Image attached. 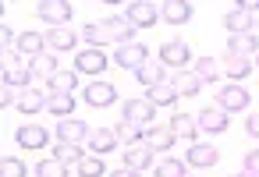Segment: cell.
<instances>
[{"label": "cell", "instance_id": "74e56055", "mask_svg": "<svg viewBox=\"0 0 259 177\" xmlns=\"http://www.w3.org/2000/svg\"><path fill=\"white\" fill-rule=\"evenodd\" d=\"M0 173H4V177H25L29 166H25L18 156H4V159H0Z\"/></svg>", "mask_w": 259, "mask_h": 177}, {"label": "cell", "instance_id": "ba28073f", "mask_svg": "<svg viewBox=\"0 0 259 177\" xmlns=\"http://www.w3.org/2000/svg\"><path fill=\"white\" fill-rule=\"evenodd\" d=\"M15 142L22 145V149H29V152H39V149H47V128L43 124H22L18 131H15Z\"/></svg>", "mask_w": 259, "mask_h": 177}, {"label": "cell", "instance_id": "52a82bcc", "mask_svg": "<svg viewBox=\"0 0 259 177\" xmlns=\"http://www.w3.org/2000/svg\"><path fill=\"white\" fill-rule=\"evenodd\" d=\"M89 135H93V128L78 117H68V121L57 124V138L68 142V145H82V142H89Z\"/></svg>", "mask_w": 259, "mask_h": 177}, {"label": "cell", "instance_id": "9c48e42d", "mask_svg": "<svg viewBox=\"0 0 259 177\" xmlns=\"http://www.w3.org/2000/svg\"><path fill=\"white\" fill-rule=\"evenodd\" d=\"M160 61H163L167 68H181V71H188V61H192V53H188V43H181V39H170V43H163V46H160Z\"/></svg>", "mask_w": 259, "mask_h": 177}, {"label": "cell", "instance_id": "ee69618b", "mask_svg": "<svg viewBox=\"0 0 259 177\" xmlns=\"http://www.w3.org/2000/svg\"><path fill=\"white\" fill-rule=\"evenodd\" d=\"M110 177H142V173H139V170H128V166H121V170H114Z\"/></svg>", "mask_w": 259, "mask_h": 177}, {"label": "cell", "instance_id": "b9f144b4", "mask_svg": "<svg viewBox=\"0 0 259 177\" xmlns=\"http://www.w3.org/2000/svg\"><path fill=\"white\" fill-rule=\"evenodd\" d=\"M0 43H4V46L18 43V39H15V29H11V25H0Z\"/></svg>", "mask_w": 259, "mask_h": 177}, {"label": "cell", "instance_id": "d590c367", "mask_svg": "<svg viewBox=\"0 0 259 177\" xmlns=\"http://www.w3.org/2000/svg\"><path fill=\"white\" fill-rule=\"evenodd\" d=\"M156 177H188L185 173V159H174V156L170 159H160L156 163Z\"/></svg>", "mask_w": 259, "mask_h": 177}, {"label": "cell", "instance_id": "8992f818", "mask_svg": "<svg viewBox=\"0 0 259 177\" xmlns=\"http://www.w3.org/2000/svg\"><path fill=\"white\" fill-rule=\"evenodd\" d=\"M121 113H124V121H128V124H142V128H149V124H153L156 106L142 96V99H128V103L121 106Z\"/></svg>", "mask_w": 259, "mask_h": 177}, {"label": "cell", "instance_id": "44dd1931", "mask_svg": "<svg viewBox=\"0 0 259 177\" xmlns=\"http://www.w3.org/2000/svg\"><path fill=\"white\" fill-rule=\"evenodd\" d=\"M224 29H227L231 36H248V32H252V15H248V11H238V8H231V11L224 15Z\"/></svg>", "mask_w": 259, "mask_h": 177}, {"label": "cell", "instance_id": "30bf717a", "mask_svg": "<svg viewBox=\"0 0 259 177\" xmlns=\"http://www.w3.org/2000/svg\"><path fill=\"white\" fill-rule=\"evenodd\" d=\"M160 18L170 25H188L192 22V4L188 0H163L160 4Z\"/></svg>", "mask_w": 259, "mask_h": 177}, {"label": "cell", "instance_id": "5b68a950", "mask_svg": "<svg viewBox=\"0 0 259 177\" xmlns=\"http://www.w3.org/2000/svg\"><path fill=\"white\" fill-rule=\"evenodd\" d=\"M146 61H149V53H146L142 43H124V46H117V53H114V64L124 68V71H139Z\"/></svg>", "mask_w": 259, "mask_h": 177}, {"label": "cell", "instance_id": "d4e9b609", "mask_svg": "<svg viewBox=\"0 0 259 177\" xmlns=\"http://www.w3.org/2000/svg\"><path fill=\"white\" fill-rule=\"evenodd\" d=\"M15 46H18V53H25V57H32V61H36L39 53H47V39H43L39 32H22Z\"/></svg>", "mask_w": 259, "mask_h": 177}, {"label": "cell", "instance_id": "5bb4252c", "mask_svg": "<svg viewBox=\"0 0 259 177\" xmlns=\"http://www.w3.org/2000/svg\"><path fill=\"white\" fill-rule=\"evenodd\" d=\"M174 131H170V124H149L146 128V145L153 149V152H170V145H174Z\"/></svg>", "mask_w": 259, "mask_h": 177}, {"label": "cell", "instance_id": "2e32d148", "mask_svg": "<svg viewBox=\"0 0 259 177\" xmlns=\"http://www.w3.org/2000/svg\"><path fill=\"white\" fill-rule=\"evenodd\" d=\"M85 103H89V106H114V103H117V89H114L110 82H93V85L85 89Z\"/></svg>", "mask_w": 259, "mask_h": 177}, {"label": "cell", "instance_id": "bcb514c9", "mask_svg": "<svg viewBox=\"0 0 259 177\" xmlns=\"http://www.w3.org/2000/svg\"><path fill=\"white\" fill-rule=\"evenodd\" d=\"M255 68H259V53H255Z\"/></svg>", "mask_w": 259, "mask_h": 177}, {"label": "cell", "instance_id": "4316f807", "mask_svg": "<svg viewBox=\"0 0 259 177\" xmlns=\"http://www.w3.org/2000/svg\"><path fill=\"white\" fill-rule=\"evenodd\" d=\"M227 53H234V57H255L259 53V39L248 32V36H231L227 39Z\"/></svg>", "mask_w": 259, "mask_h": 177}, {"label": "cell", "instance_id": "1f68e13d", "mask_svg": "<svg viewBox=\"0 0 259 177\" xmlns=\"http://www.w3.org/2000/svg\"><path fill=\"white\" fill-rule=\"evenodd\" d=\"M57 71H61V64H57V53H50V50L39 53V57L32 61V75H47V78H54Z\"/></svg>", "mask_w": 259, "mask_h": 177}, {"label": "cell", "instance_id": "603a6c76", "mask_svg": "<svg viewBox=\"0 0 259 177\" xmlns=\"http://www.w3.org/2000/svg\"><path fill=\"white\" fill-rule=\"evenodd\" d=\"M170 85H174V92L178 96H199V89H202V78L188 68V71H178L174 78H170Z\"/></svg>", "mask_w": 259, "mask_h": 177}, {"label": "cell", "instance_id": "7a4b0ae2", "mask_svg": "<svg viewBox=\"0 0 259 177\" xmlns=\"http://www.w3.org/2000/svg\"><path fill=\"white\" fill-rule=\"evenodd\" d=\"M0 75H4V85H11V89H29V82H32V64H22L18 57H4V68H0Z\"/></svg>", "mask_w": 259, "mask_h": 177}, {"label": "cell", "instance_id": "277c9868", "mask_svg": "<svg viewBox=\"0 0 259 177\" xmlns=\"http://www.w3.org/2000/svg\"><path fill=\"white\" fill-rule=\"evenodd\" d=\"M124 15H128V22H132L135 29H149V25L160 22V4H149V0H132V4L124 8Z\"/></svg>", "mask_w": 259, "mask_h": 177}, {"label": "cell", "instance_id": "e575fe53", "mask_svg": "<svg viewBox=\"0 0 259 177\" xmlns=\"http://www.w3.org/2000/svg\"><path fill=\"white\" fill-rule=\"evenodd\" d=\"M75 170H78V177H103V170H107V166H103V156H93V152H89Z\"/></svg>", "mask_w": 259, "mask_h": 177}, {"label": "cell", "instance_id": "9a60e30c", "mask_svg": "<svg viewBox=\"0 0 259 177\" xmlns=\"http://www.w3.org/2000/svg\"><path fill=\"white\" fill-rule=\"evenodd\" d=\"M85 145H89L93 156H107V152L117 149V131H114V128H93V135H89Z\"/></svg>", "mask_w": 259, "mask_h": 177}, {"label": "cell", "instance_id": "ac0fdd59", "mask_svg": "<svg viewBox=\"0 0 259 177\" xmlns=\"http://www.w3.org/2000/svg\"><path fill=\"white\" fill-rule=\"evenodd\" d=\"M217 159H220L217 145H209V142H192L188 145V163L192 166H217Z\"/></svg>", "mask_w": 259, "mask_h": 177}, {"label": "cell", "instance_id": "f546056e", "mask_svg": "<svg viewBox=\"0 0 259 177\" xmlns=\"http://www.w3.org/2000/svg\"><path fill=\"white\" fill-rule=\"evenodd\" d=\"M135 78H139V82H142L146 89H156V85H163V82H167L163 68H160V64H149V61H146V64H142L139 71H135Z\"/></svg>", "mask_w": 259, "mask_h": 177}, {"label": "cell", "instance_id": "f6af8a7d", "mask_svg": "<svg viewBox=\"0 0 259 177\" xmlns=\"http://www.w3.org/2000/svg\"><path fill=\"white\" fill-rule=\"evenodd\" d=\"M234 177H259V173H252V170H238Z\"/></svg>", "mask_w": 259, "mask_h": 177}, {"label": "cell", "instance_id": "d6a6232c", "mask_svg": "<svg viewBox=\"0 0 259 177\" xmlns=\"http://www.w3.org/2000/svg\"><path fill=\"white\" fill-rule=\"evenodd\" d=\"M36 177H68V166H64L61 159L47 156V159H39V163H36Z\"/></svg>", "mask_w": 259, "mask_h": 177}, {"label": "cell", "instance_id": "6da1fadb", "mask_svg": "<svg viewBox=\"0 0 259 177\" xmlns=\"http://www.w3.org/2000/svg\"><path fill=\"white\" fill-rule=\"evenodd\" d=\"M36 15L50 25V29H64L75 15V4H68V0H39L36 4Z\"/></svg>", "mask_w": 259, "mask_h": 177}, {"label": "cell", "instance_id": "4dcf8cb0", "mask_svg": "<svg viewBox=\"0 0 259 177\" xmlns=\"http://www.w3.org/2000/svg\"><path fill=\"white\" fill-rule=\"evenodd\" d=\"M85 156H89V152H82V145H68V142H57V145H54V159H61L64 166H71V163L78 166Z\"/></svg>", "mask_w": 259, "mask_h": 177}, {"label": "cell", "instance_id": "4fadbf2b", "mask_svg": "<svg viewBox=\"0 0 259 177\" xmlns=\"http://www.w3.org/2000/svg\"><path fill=\"white\" fill-rule=\"evenodd\" d=\"M220 68H224V75H227L231 82H241V78H248V75L255 71V61H252V57H234V53H224Z\"/></svg>", "mask_w": 259, "mask_h": 177}, {"label": "cell", "instance_id": "ffe728a7", "mask_svg": "<svg viewBox=\"0 0 259 177\" xmlns=\"http://www.w3.org/2000/svg\"><path fill=\"white\" fill-rule=\"evenodd\" d=\"M47 110H50L54 117L68 121V117L75 113V92H50V96H47Z\"/></svg>", "mask_w": 259, "mask_h": 177}, {"label": "cell", "instance_id": "3957f363", "mask_svg": "<svg viewBox=\"0 0 259 177\" xmlns=\"http://www.w3.org/2000/svg\"><path fill=\"white\" fill-rule=\"evenodd\" d=\"M248 99H252V96H248V89H245L241 82H227V85L217 92V106H220V110H227V113L245 110V106H248Z\"/></svg>", "mask_w": 259, "mask_h": 177}, {"label": "cell", "instance_id": "f35d334b", "mask_svg": "<svg viewBox=\"0 0 259 177\" xmlns=\"http://www.w3.org/2000/svg\"><path fill=\"white\" fill-rule=\"evenodd\" d=\"M50 92H75V71H57L50 78Z\"/></svg>", "mask_w": 259, "mask_h": 177}, {"label": "cell", "instance_id": "8d00e7d4", "mask_svg": "<svg viewBox=\"0 0 259 177\" xmlns=\"http://www.w3.org/2000/svg\"><path fill=\"white\" fill-rule=\"evenodd\" d=\"M117 138H124L128 145H139V142H146V128H142V124H128V121H124V124L117 128Z\"/></svg>", "mask_w": 259, "mask_h": 177}, {"label": "cell", "instance_id": "836d02e7", "mask_svg": "<svg viewBox=\"0 0 259 177\" xmlns=\"http://www.w3.org/2000/svg\"><path fill=\"white\" fill-rule=\"evenodd\" d=\"M192 71H195V75H199V78H202V82H217V75H220V71H224V68H220V64H217V61H213V57H199V61H195V68H192Z\"/></svg>", "mask_w": 259, "mask_h": 177}, {"label": "cell", "instance_id": "83f0119b", "mask_svg": "<svg viewBox=\"0 0 259 177\" xmlns=\"http://www.w3.org/2000/svg\"><path fill=\"white\" fill-rule=\"evenodd\" d=\"M146 99H149L153 106H174L181 96L174 92V85H170V82H163V85H156V89H146Z\"/></svg>", "mask_w": 259, "mask_h": 177}, {"label": "cell", "instance_id": "7402d4cb", "mask_svg": "<svg viewBox=\"0 0 259 177\" xmlns=\"http://www.w3.org/2000/svg\"><path fill=\"white\" fill-rule=\"evenodd\" d=\"M43 39H47V50H50V53H64V50H75V32H71L68 25H64V29H50V32L43 36Z\"/></svg>", "mask_w": 259, "mask_h": 177}, {"label": "cell", "instance_id": "60d3db41", "mask_svg": "<svg viewBox=\"0 0 259 177\" xmlns=\"http://www.w3.org/2000/svg\"><path fill=\"white\" fill-rule=\"evenodd\" d=\"M245 170L259 173V149H255V152H245Z\"/></svg>", "mask_w": 259, "mask_h": 177}, {"label": "cell", "instance_id": "7bdbcfd3", "mask_svg": "<svg viewBox=\"0 0 259 177\" xmlns=\"http://www.w3.org/2000/svg\"><path fill=\"white\" fill-rule=\"evenodd\" d=\"M245 131H248L252 138H259V113H252V117L245 121Z\"/></svg>", "mask_w": 259, "mask_h": 177}, {"label": "cell", "instance_id": "e0dca14e", "mask_svg": "<svg viewBox=\"0 0 259 177\" xmlns=\"http://www.w3.org/2000/svg\"><path fill=\"white\" fill-rule=\"evenodd\" d=\"M195 121H199L202 131H213V135H217V131H227V124H231V121H227V110H220V106H206V110H199Z\"/></svg>", "mask_w": 259, "mask_h": 177}, {"label": "cell", "instance_id": "8fae6325", "mask_svg": "<svg viewBox=\"0 0 259 177\" xmlns=\"http://www.w3.org/2000/svg\"><path fill=\"white\" fill-rule=\"evenodd\" d=\"M103 29H107V36L114 39V43H132L135 39V25L128 22V15H110L107 22H103Z\"/></svg>", "mask_w": 259, "mask_h": 177}, {"label": "cell", "instance_id": "7c38bea8", "mask_svg": "<svg viewBox=\"0 0 259 177\" xmlns=\"http://www.w3.org/2000/svg\"><path fill=\"white\" fill-rule=\"evenodd\" d=\"M107 64L110 61H107L103 50H78L75 53V71H82V75H100Z\"/></svg>", "mask_w": 259, "mask_h": 177}, {"label": "cell", "instance_id": "d6986e66", "mask_svg": "<svg viewBox=\"0 0 259 177\" xmlns=\"http://www.w3.org/2000/svg\"><path fill=\"white\" fill-rule=\"evenodd\" d=\"M124 166L142 173L146 166H153V149H149L146 142H139V145H128V149H124Z\"/></svg>", "mask_w": 259, "mask_h": 177}, {"label": "cell", "instance_id": "cb8c5ba5", "mask_svg": "<svg viewBox=\"0 0 259 177\" xmlns=\"http://www.w3.org/2000/svg\"><path fill=\"white\" fill-rule=\"evenodd\" d=\"M43 106H47V92H39V89H32V85L18 92V110H22V113L32 117V113H39Z\"/></svg>", "mask_w": 259, "mask_h": 177}, {"label": "cell", "instance_id": "ab89813d", "mask_svg": "<svg viewBox=\"0 0 259 177\" xmlns=\"http://www.w3.org/2000/svg\"><path fill=\"white\" fill-rule=\"evenodd\" d=\"M0 103H4V106H15V103H18V96H15V89H11V85L0 89Z\"/></svg>", "mask_w": 259, "mask_h": 177}, {"label": "cell", "instance_id": "f1b7e54d", "mask_svg": "<svg viewBox=\"0 0 259 177\" xmlns=\"http://www.w3.org/2000/svg\"><path fill=\"white\" fill-rule=\"evenodd\" d=\"M78 39H85V43H89V50H100L103 43H110V36H107V29H103V25H96V22H89V25H82V29H78Z\"/></svg>", "mask_w": 259, "mask_h": 177}, {"label": "cell", "instance_id": "484cf974", "mask_svg": "<svg viewBox=\"0 0 259 177\" xmlns=\"http://www.w3.org/2000/svg\"><path fill=\"white\" fill-rule=\"evenodd\" d=\"M170 131H174L178 138L195 142V135H199V121H195L192 113H174V117H170Z\"/></svg>", "mask_w": 259, "mask_h": 177}]
</instances>
